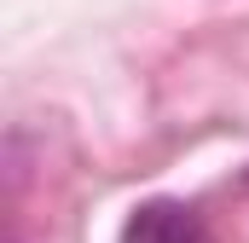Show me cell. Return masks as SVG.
Masks as SVG:
<instances>
[{
  "mask_svg": "<svg viewBox=\"0 0 249 243\" xmlns=\"http://www.w3.org/2000/svg\"><path fill=\"white\" fill-rule=\"evenodd\" d=\"M122 243H209V226H203V214H197L191 203L157 197V203H139V208L127 214Z\"/></svg>",
  "mask_w": 249,
  "mask_h": 243,
  "instance_id": "1",
  "label": "cell"
}]
</instances>
